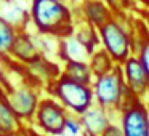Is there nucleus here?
Returning <instances> with one entry per match:
<instances>
[{
  "label": "nucleus",
  "instance_id": "obj_17",
  "mask_svg": "<svg viewBox=\"0 0 149 136\" xmlns=\"http://www.w3.org/2000/svg\"><path fill=\"white\" fill-rule=\"evenodd\" d=\"M24 126L26 125L18 119L3 96H0V133H18Z\"/></svg>",
  "mask_w": 149,
  "mask_h": 136
},
{
  "label": "nucleus",
  "instance_id": "obj_21",
  "mask_svg": "<svg viewBox=\"0 0 149 136\" xmlns=\"http://www.w3.org/2000/svg\"><path fill=\"white\" fill-rule=\"evenodd\" d=\"M106 5L112 10V13H122V11H133L136 8L135 0H104Z\"/></svg>",
  "mask_w": 149,
  "mask_h": 136
},
{
  "label": "nucleus",
  "instance_id": "obj_28",
  "mask_svg": "<svg viewBox=\"0 0 149 136\" xmlns=\"http://www.w3.org/2000/svg\"><path fill=\"white\" fill-rule=\"evenodd\" d=\"M82 136H96V135H91V133H87V131H85V133H84V135H82Z\"/></svg>",
  "mask_w": 149,
  "mask_h": 136
},
{
  "label": "nucleus",
  "instance_id": "obj_7",
  "mask_svg": "<svg viewBox=\"0 0 149 136\" xmlns=\"http://www.w3.org/2000/svg\"><path fill=\"white\" fill-rule=\"evenodd\" d=\"M120 112L123 136H149V110L139 98Z\"/></svg>",
  "mask_w": 149,
  "mask_h": 136
},
{
  "label": "nucleus",
  "instance_id": "obj_15",
  "mask_svg": "<svg viewBox=\"0 0 149 136\" xmlns=\"http://www.w3.org/2000/svg\"><path fill=\"white\" fill-rule=\"evenodd\" d=\"M72 35L82 42L91 53L98 48V45H101L100 40V34H98V27H95L93 24H90L88 21L82 19V18H77L75 21V29Z\"/></svg>",
  "mask_w": 149,
  "mask_h": 136
},
{
  "label": "nucleus",
  "instance_id": "obj_24",
  "mask_svg": "<svg viewBox=\"0 0 149 136\" xmlns=\"http://www.w3.org/2000/svg\"><path fill=\"white\" fill-rule=\"evenodd\" d=\"M101 136H123V130L119 128V126H116V125H112V123H109Z\"/></svg>",
  "mask_w": 149,
  "mask_h": 136
},
{
  "label": "nucleus",
  "instance_id": "obj_25",
  "mask_svg": "<svg viewBox=\"0 0 149 136\" xmlns=\"http://www.w3.org/2000/svg\"><path fill=\"white\" fill-rule=\"evenodd\" d=\"M0 136H29V131H27V126H24L18 133H0Z\"/></svg>",
  "mask_w": 149,
  "mask_h": 136
},
{
  "label": "nucleus",
  "instance_id": "obj_19",
  "mask_svg": "<svg viewBox=\"0 0 149 136\" xmlns=\"http://www.w3.org/2000/svg\"><path fill=\"white\" fill-rule=\"evenodd\" d=\"M18 34H19V29L16 26H13L3 18H0V58L10 56V51L15 45Z\"/></svg>",
  "mask_w": 149,
  "mask_h": 136
},
{
  "label": "nucleus",
  "instance_id": "obj_1",
  "mask_svg": "<svg viewBox=\"0 0 149 136\" xmlns=\"http://www.w3.org/2000/svg\"><path fill=\"white\" fill-rule=\"evenodd\" d=\"M74 5L63 0H29V26L39 35L64 39L75 29Z\"/></svg>",
  "mask_w": 149,
  "mask_h": 136
},
{
  "label": "nucleus",
  "instance_id": "obj_26",
  "mask_svg": "<svg viewBox=\"0 0 149 136\" xmlns=\"http://www.w3.org/2000/svg\"><path fill=\"white\" fill-rule=\"evenodd\" d=\"M138 7H143V8H148L149 10V0H135Z\"/></svg>",
  "mask_w": 149,
  "mask_h": 136
},
{
  "label": "nucleus",
  "instance_id": "obj_13",
  "mask_svg": "<svg viewBox=\"0 0 149 136\" xmlns=\"http://www.w3.org/2000/svg\"><path fill=\"white\" fill-rule=\"evenodd\" d=\"M0 18L24 31L29 24V7L26 8L19 0H0Z\"/></svg>",
  "mask_w": 149,
  "mask_h": 136
},
{
  "label": "nucleus",
  "instance_id": "obj_29",
  "mask_svg": "<svg viewBox=\"0 0 149 136\" xmlns=\"http://www.w3.org/2000/svg\"><path fill=\"white\" fill-rule=\"evenodd\" d=\"M148 96H149V93H148ZM148 110H149V101H148Z\"/></svg>",
  "mask_w": 149,
  "mask_h": 136
},
{
  "label": "nucleus",
  "instance_id": "obj_9",
  "mask_svg": "<svg viewBox=\"0 0 149 136\" xmlns=\"http://www.w3.org/2000/svg\"><path fill=\"white\" fill-rule=\"evenodd\" d=\"M42 56V51L39 48V42H37V35H32L27 29L19 31L15 45L10 51L8 59L19 66H27L32 61L39 59Z\"/></svg>",
  "mask_w": 149,
  "mask_h": 136
},
{
  "label": "nucleus",
  "instance_id": "obj_20",
  "mask_svg": "<svg viewBox=\"0 0 149 136\" xmlns=\"http://www.w3.org/2000/svg\"><path fill=\"white\" fill-rule=\"evenodd\" d=\"M85 133L84 125H82L80 115H75V114H69L68 120H66L64 130L61 131L59 136H82Z\"/></svg>",
  "mask_w": 149,
  "mask_h": 136
},
{
  "label": "nucleus",
  "instance_id": "obj_10",
  "mask_svg": "<svg viewBox=\"0 0 149 136\" xmlns=\"http://www.w3.org/2000/svg\"><path fill=\"white\" fill-rule=\"evenodd\" d=\"M74 8L77 18L88 21L95 27H101L114 18L112 10L106 5L104 0H79Z\"/></svg>",
  "mask_w": 149,
  "mask_h": 136
},
{
  "label": "nucleus",
  "instance_id": "obj_5",
  "mask_svg": "<svg viewBox=\"0 0 149 136\" xmlns=\"http://www.w3.org/2000/svg\"><path fill=\"white\" fill-rule=\"evenodd\" d=\"M68 115V109L58 99L50 94H45L40 98L31 126L43 136H59L64 130Z\"/></svg>",
  "mask_w": 149,
  "mask_h": 136
},
{
  "label": "nucleus",
  "instance_id": "obj_27",
  "mask_svg": "<svg viewBox=\"0 0 149 136\" xmlns=\"http://www.w3.org/2000/svg\"><path fill=\"white\" fill-rule=\"evenodd\" d=\"M63 2H66V3H71V5H75L79 0H63Z\"/></svg>",
  "mask_w": 149,
  "mask_h": 136
},
{
  "label": "nucleus",
  "instance_id": "obj_23",
  "mask_svg": "<svg viewBox=\"0 0 149 136\" xmlns=\"http://www.w3.org/2000/svg\"><path fill=\"white\" fill-rule=\"evenodd\" d=\"M133 11H135V13L138 15L143 21H144L146 29H148V37H149V10H148V8H143V7H138V5H136V8Z\"/></svg>",
  "mask_w": 149,
  "mask_h": 136
},
{
  "label": "nucleus",
  "instance_id": "obj_3",
  "mask_svg": "<svg viewBox=\"0 0 149 136\" xmlns=\"http://www.w3.org/2000/svg\"><path fill=\"white\" fill-rule=\"evenodd\" d=\"M40 88L42 87L34 83L26 74L19 83H15L11 87L0 85V96H3V99L24 125H31L39 107V101L42 98Z\"/></svg>",
  "mask_w": 149,
  "mask_h": 136
},
{
  "label": "nucleus",
  "instance_id": "obj_18",
  "mask_svg": "<svg viewBox=\"0 0 149 136\" xmlns=\"http://www.w3.org/2000/svg\"><path fill=\"white\" fill-rule=\"evenodd\" d=\"M88 64H90V69H91V72H93V77H101V75L107 74L109 71H112V69L116 67V61H114L112 56H111L103 46H101V48H96L90 55Z\"/></svg>",
  "mask_w": 149,
  "mask_h": 136
},
{
  "label": "nucleus",
  "instance_id": "obj_8",
  "mask_svg": "<svg viewBox=\"0 0 149 136\" xmlns=\"http://www.w3.org/2000/svg\"><path fill=\"white\" fill-rule=\"evenodd\" d=\"M120 66H122V71H123L125 83L132 90V93L136 94L139 99L143 96H146L149 93V77H148V72H146L144 66L139 61L138 56L132 55Z\"/></svg>",
  "mask_w": 149,
  "mask_h": 136
},
{
  "label": "nucleus",
  "instance_id": "obj_12",
  "mask_svg": "<svg viewBox=\"0 0 149 136\" xmlns=\"http://www.w3.org/2000/svg\"><path fill=\"white\" fill-rule=\"evenodd\" d=\"M82 125H84V130L87 133H91V135L101 136L103 131L107 128L109 125V110H106L104 107L98 106L96 103L93 106H90L84 114L80 115Z\"/></svg>",
  "mask_w": 149,
  "mask_h": 136
},
{
  "label": "nucleus",
  "instance_id": "obj_6",
  "mask_svg": "<svg viewBox=\"0 0 149 136\" xmlns=\"http://www.w3.org/2000/svg\"><path fill=\"white\" fill-rule=\"evenodd\" d=\"M101 46L112 56L116 64H123L132 56V45L127 32L122 29L116 18L109 19L106 24L98 27Z\"/></svg>",
  "mask_w": 149,
  "mask_h": 136
},
{
  "label": "nucleus",
  "instance_id": "obj_16",
  "mask_svg": "<svg viewBox=\"0 0 149 136\" xmlns=\"http://www.w3.org/2000/svg\"><path fill=\"white\" fill-rule=\"evenodd\" d=\"M61 74L71 80L85 85H91L95 80L88 61H64V66L61 67Z\"/></svg>",
  "mask_w": 149,
  "mask_h": 136
},
{
  "label": "nucleus",
  "instance_id": "obj_22",
  "mask_svg": "<svg viewBox=\"0 0 149 136\" xmlns=\"http://www.w3.org/2000/svg\"><path fill=\"white\" fill-rule=\"evenodd\" d=\"M136 56H138L139 61L143 62L146 72H148V77H149V39L141 45V48H139V51H138V55H136Z\"/></svg>",
  "mask_w": 149,
  "mask_h": 136
},
{
  "label": "nucleus",
  "instance_id": "obj_4",
  "mask_svg": "<svg viewBox=\"0 0 149 136\" xmlns=\"http://www.w3.org/2000/svg\"><path fill=\"white\" fill-rule=\"evenodd\" d=\"M45 93L58 99L68 109L69 114H75V115H82L88 107L95 104L91 85L79 83L63 74L58 78H55L50 85H47Z\"/></svg>",
  "mask_w": 149,
  "mask_h": 136
},
{
  "label": "nucleus",
  "instance_id": "obj_2",
  "mask_svg": "<svg viewBox=\"0 0 149 136\" xmlns=\"http://www.w3.org/2000/svg\"><path fill=\"white\" fill-rule=\"evenodd\" d=\"M91 88L95 94V103L106 110H122L135 99H138V96L133 94L132 90L127 87L120 64H116V67L107 74L95 77Z\"/></svg>",
  "mask_w": 149,
  "mask_h": 136
},
{
  "label": "nucleus",
  "instance_id": "obj_14",
  "mask_svg": "<svg viewBox=\"0 0 149 136\" xmlns=\"http://www.w3.org/2000/svg\"><path fill=\"white\" fill-rule=\"evenodd\" d=\"M91 51L79 42L74 35L59 39V48H58V58L64 61H88Z\"/></svg>",
  "mask_w": 149,
  "mask_h": 136
},
{
  "label": "nucleus",
  "instance_id": "obj_11",
  "mask_svg": "<svg viewBox=\"0 0 149 136\" xmlns=\"http://www.w3.org/2000/svg\"><path fill=\"white\" fill-rule=\"evenodd\" d=\"M24 71L34 83H37L42 88H45L47 85H50L55 78L61 75V67L45 56H40L39 59L32 61L31 64L24 66Z\"/></svg>",
  "mask_w": 149,
  "mask_h": 136
}]
</instances>
